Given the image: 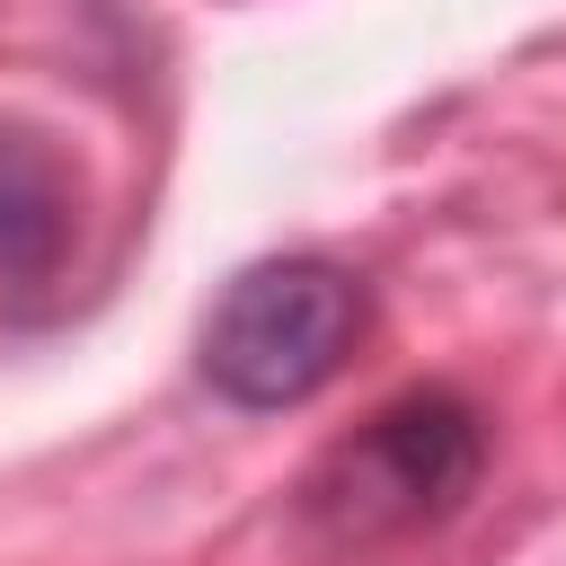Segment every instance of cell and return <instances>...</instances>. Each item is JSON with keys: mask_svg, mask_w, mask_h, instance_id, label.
Masks as SVG:
<instances>
[{"mask_svg": "<svg viewBox=\"0 0 566 566\" xmlns=\"http://www.w3.org/2000/svg\"><path fill=\"white\" fill-rule=\"evenodd\" d=\"M71 256H80V168L44 124L0 115V292H44L62 283Z\"/></svg>", "mask_w": 566, "mask_h": 566, "instance_id": "3", "label": "cell"}, {"mask_svg": "<svg viewBox=\"0 0 566 566\" xmlns=\"http://www.w3.org/2000/svg\"><path fill=\"white\" fill-rule=\"evenodd\" d=\"M486 451H495L486 407L451 380H416L310 460V478L292 486V531L327 557L424 539L478 495Z\"/></svg>", "mask_w": 566, "mask_h": 566, "instance_id": "1", "label": "cell"}, {"mask_svg": "<svg viewBox=\"0 0 566 566\" xmlns=\"http://www.w3.org/2000/svg\"><path fill=\"white\" fill-rule=\"evenodd\" d=\"M363 336H371V283L345 256L283 248L221 283V301L203 310V336H195V371L221 407L283 416V407L318 398L354 363Z\"/></svg>", "mask_w": 566, "mask_h": 566, "instance_id": "2", "label": "cell"}]
</instances>
